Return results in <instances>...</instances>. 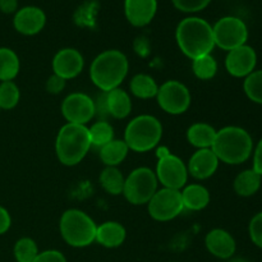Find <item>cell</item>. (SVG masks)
Returning <instances> with one entry per match:
<instances>
[{"label": "cell", "mask_w": 262, "mask_h": 262, "mask_svg": "<svg viewBox=\"0 0 262 262\" xmlns=\"http://www.w3.org/2000/svg\"><path fill=\"white\" fill-rule=\"evenodd\" d=\"M211 148L219 161L229 165H238L250 159L253 150V141L246 129L229 125L217 130Z\"/></svg>", "instance_id": "3957f363"}, {"label": "cell", "mask_w": 262, "mask_h": 262, "mask_svg": "<svg viewBox=\"0 0 262 262\" xmlns=\"http://www.w3.org/2000/svg\"><path fill=\"white\" fill-rule=\"evenodd\" d=\"M148 214L156 222H169L182 214L184 210L181 191L161 188L156 191L147 204Z\"/></svg>", "instance_id": "9c48e42d"}, {"label": "cell", "mask_w": 262, "mask_h": 262, "mask_svg": "<svg viewBox=\"0 0 262 262\" xmlns=\"http://www.w3.org/2000/svg\"><path fill=\"white\" fill-rule=\"evenodd\" d=\"M95 110L96 114L124 119L132 112V100L127 91L118 87L112 91L102 92L97 102H95Z\"/></svg>", "instance_id": "4fadbf2b"}, {"label": "cell", "mask_w": 262, "mask_h": 262, "mask_svg": "<svg viewBox=\"0 0 262 262\" xmlns=\"http://www.w3.org/2000/svg\"><path fill=\"white\" fill-rule=\"evenodd\" d=\"M128 151L124 140H113L100 148V159L106 166H118L127 158Z\"/></svg>", "instance_id": "cb8c5ba5"}, {"label": "cell", "mask_w": 262, "mask_h": 262, "mask_svg": "<svg viewBox=\"0 0 262 262\" xmlns=\"http://www.w3.org/2000/svg\"><path fill=\"white\" fill-rule=\"evenodd\" d=\"M91 148L89 127L67 123L59 130L55 141V152L59 161L66 166L81 163Z\"/></svg>", "instance_id": "277c9868"}, {"label": "cell", "mask_w": 262, "mask_h": 262, "mask_svg": "<svg viewBox=\"0 0 262 262\" xmlns=\"http://www.w3.org/2000/svg\"><path fill=\"white\" fill-rule=\"evenodd\" d=\"M156 100L161 109L171 115L183 114L191 105V92L186 84L171 79L159 86Z\"/></svg>", "instance_id": "30bf717a"}, {"label": "cell", "mask_w": 262, "mask_h": 262, "mask_svg": "<svg viewBox=\"0 0 262 262\" xmlns=\"http://www.w3.org/2000/svg\"><path fill=\"white\" fill-rule=\"evenodd\" d=\"M169 154H171V151L169 150L166 146H160V147L156 150V156H158V159H161V158H165L166 155H169Z\"/></svg>", "instance_id": "60d3db41"}, {"label": "cell", "mask_w": 262, "mask_h": 262, "mask_svg": "<svg viewBox=\"0 0 262 262\" xmlns=\"http://www.w3.org/2000/svg\"><path fill=\"white\" fill-rule=\"evenodd\" d=\"M158 0H125L124 13L128 22L135 27H143L154 19Z\"/></svg>", "instance_id": "d6986e66"}, {"label": "cell", "mask_w": 262, "mask_h": 262, "mask_svg": "<svg viewBox=\"0 0 262 262\" xmlns=\"http://www.w3.org/2000/svg\"><path fill=\"white\" fill-rule=\"evenodd\" d=\"M125 178L117 166H106L100 174V184L112 196L123 193Z\"/></svg>", "instance_id": "4316f807"}, {"label": "cell", "mask_w": 262, "mask_h": 262, "mask_svg": "<svg viewBox=\"0 0 262 262\" xmlns=\"http://www.w3.org/2000/svg\"><path fill=\"white\" fill-rule=\"evenodd\" d=\"M59 229L67 245L72 247H87L96 241V223L78 209H69L63 212Z\"/></svg>", "instance_id": "8992f818"}, {"label": "cell", "mask_w": 262, "mask_h": 262, "mask_svg": "<svg viewBox=\"0 0 262 262\" xmlns=\"http://www.w3.org/2000/svg\"><path fill=\"white\" fill-rule=\"evenodd\" d=\"M252 169L262 177V138L260 140V142L257 143V146H256L255 152H253Z\"/></svg>", "instance_id": "74e56055"}, {"label": "cell", "mask_w": 262, "mask_h": 262, "mask_svg": "<svg viewBox=\"0 0 262 262\" xmlns=\"http://www.w3.org/2000/svg\"><path fill=\"white\" fill-rule=\"evenodd\" d=\"M216 132L212 125L207 123H194L187 130V140L196 148H211L214 145Z\"/></svg>", "instance_id": "7402d4cb"}, {"label": "cell", "mask_w": 262, "mask_h": 262, "mask_svg": "<svg viewBox=\"0 0 262 262\" xmlns=\"http://www.w3.org/2000/svg\"><path fill=\"white\" fill-rule=\"evenodd\" d=\"M163 137V125L155 117L138 115L128 123L124 130V142L135 152H147L159 145Z\"/></svg>", "instance_id": "5b68a950"}, {"label": "cell", "mask_w": 262, "mask_h": 262, "mask_svg": "<svg viewBox=\"0 0 262 262\" xmlns=\"http://www.w3.org/2000/svg\"><path fill=\"white\" fill-rule=\"evenodd\" d=\"M257 64V54L250 45H242L237 49L228 51L225 58V68L228 73L237 78H246L250 76Z\"/></svg>", "instance_id": "5bb4252c"}, {"label": "cell", "mask_w": 262, "mask_h": 262, "mask_svg": "<svg viewBox=\"0 0 262 262\" xmlns=\"http://www.w3.org/2000/svg\"><path fill=\"white\" fill-rule=\"evenodd\" d=\"M20 69L19 58L14 50L0 48V81H13Z\"/></svg>", "instance_id": "484cf974"}, {"label": "cell", "mask_w": 262, "mask_h": 262, "mask_svg": "<svg viewBox=\"0 0 262 262\" xmlns=\"http://www.w3.org/2000/svg\"><path fill=\"white\" fill-rule=\"evenodd\" d=\"M135 49L136 53L140 56H147V54L150 53V43H148V41L145 37H140L136 41Z\"/></svg>", "instance_id": "f35d334b"}, {"label": "cell", "mask_w": 262, "mask_h": 262, "mask_svg": "<svg viewBox=\"0 0 262 262\" xmlns=\"http://www.w3.org/2000/svg\"><path fill=\"white\" fill-rule=\"evenodd\" d=\"M83 56L77 49L73 48L61 49L53 59L54 74L61 77L66 81L76 78L83 71Z\"/></svg>", "instance_id": "9a60e30c"}, {"label": "cell", "mask_w": 262, "mask_h": 262, "mask_svg": "<svg viewBox=\"0 0 262 262\" xmlns=\"http://www.w3.org/2000/svg\"><path fill=\"white\" fill-rule=\"evenodd\" d=\"M33 262H67V258L61 252L56 250H48L38 252Z\"/></svg>", "instance_id": "d590c367"}, {"label": "cell", "mask_w": 262, "mask_h": 262, "mask_svg": "<svg viewBox=\"0 0 262 262\" xmlns=\"http://www.w3.org/2000/svg\"><path fill=\"white\" fill-rule=\"evenodd\" d=\"M18 8V0H0V10L5 14L14 13Z\"/></svg>", "instance_id": "ab89813d"}, {"label": "cell", "mask_w": 262, "mask_h": 262, "mask_svg": "<svg viewBox=\"0 0 262 262\" xmlns=\"http://www.w3.org/2000/svg\"><path fill=\"white\" fill-rule=\"evenodd\" d=\"M0 110H2V109H0Z\"/></svg>", "instance_id": "7bdbcfd3"}, {"label": "cell", "mask_w": 262, "mask_h": 262, "mask_svg": "<svg viewBox=\"0 0 262 262\" xmlns=\"http://www.w3.org/2000/svg\"><path fill=\"white\" fill-rule=\"evenodd\" d=\"M129 89L132 95H135L138 99H152L156 97L159 91V86L156 83L155 79L148 74H136L132 79H130Z\"/></svg>", "instance_id": "d4e9b609"}, {"label": "cell", "mask_w": 262, "mask_h": 262, "mask_svg": "<svg viewBox=\"0 0 262 262\" xmlns=\"http://www.w3.org/2000/svg\"><path fill=\"white\" fill-rule=\"evenodd\" d=\"M248 232H250L251 241L258 248H262V212H258L251 219Z\"/></svg>", "instance_id": "836d02e7"}, {"label": "cell", "mask_w": 262, "mask_h": 262, "mask_svg": "<svg viewBox=\"0 0 262 262\" xmlns=\"http://www.w3.org/2000/svg\"><path fill=\"white\" fill-rule=\"evenodd\" d=\"M261 182L262 177L260 174L256 173L253 169H247L235 177L233 187L238 196L251 197L257 193L261 187Z\"/></svg>", "instance_id": "603a6c76"}, {"label": "cell", "mask_w": 262, "mask_h": 262, "mask_svg": "<svg viewBox=\"0 0 262 262\" xmlns=\"http://www.w3.org/2000/svg\"><path fill=\"white\" fill-rule=\"evenodd\" d=\"M46 23V15L38 7H25L15 12L13 25L17 32L32 36L40 32Z\"/></svg>", "instance_id": "e0dca14e"}, {"label": "cell", "mask_w": 262, "mask_h": 262, "mask_svg": "<svg viewBox=\"0 0 262 262\" xmlns=\"http://www.w3.org/2000/svg\"><path fill=\"white\" fill-rule=\"evenodd\" d=\"M174 7L184 13H196L205 9L211 0H171Z\"/></svg>", "instance_id": "d6a6232c"}, {"label": "cell", "mask_w": 262, "mask_h": 262, "mask_svg": "<svg viewBox=\"0 0 262 262\" xmlns=\"http://www.w3.org/2000/svg\"><path fill=\"white\" fill-rule=\"evenodd\" d=\"M219 166V159L215 155L212 148H200L188 161V174L197 181H204L215 174Z\"/></svg>", "instance_id": "2e32d148"}, {"label": "cell", "mask_w": 262, "mask_h": 262, "mask_svg": "<svg viewBox=\"0 0 262 262\" xmlns=\"http://www.w3.org/2000/svg\"><path fill=\"white\" fill-rule=\"evenodd\" d=\"M20 99L19 87L13 81H5L0 83V109H14Z\"/></svg>", "instance_id": "f546056e"}, {"label": "cell", "mask_w": 262, "mask_h": 262, "mask_svg": "<svg viewBox=\"0 0 262 262\" xmlns=\"http://www.w3.org/2000/svg\"><path fill=\"white\" fill-rule=\"evenodd\" d=\"M177 43L189 59L211 54L215 48L212 26L200 17H187L179 22L176 31Z\"/></svg>", "instance_id": "6da1fadb"}, {"label": "cell", "mask_w": 262, "mask_h": 262, "mask_svg": "<svg viewBox=\"0 0 262 262\" xmlns=\"http://www.w3.org/2000/svg\"><path fill=\"white\" fill-rule=\"evenodd\" d=\"M66 84H67L66 79L56 76V74H53V76H50L48 78L45 87H46V91H48L49 94L59 95L64 89H66Z\"/></svg>", "instance_id": "e575fe53"}, {"label": "cell", "mask_w": 262, "mask_h": 262, "mask_svg": "<svg viewBox=\"0 0 262 262\" xmlns=\"http://www.w3.org/2000/svg\"><path fill=\"white\" fill-rule=\"evenodd\" d=\"M229 262H248V261H246L245 258H233V260H230Z\"/></svg>", "instance_id": "b9f144b4"}, {"label": "cell", "mask_w": 262, "mask_h": 262, "mask_svg": "<svg viewBox=\"0 0 262 262\" xmlns=\"http://www.w3.org/2000/svg\"><path fill=\"white\" fill-rule=\"evenodd\" d=\"M61 114L72 124L86 125L96 115L95 101L86 94H69L61 104Z\"/></svg>", "instance_id": "7c38bea8"}, {"label": "cell", "mask_w": 262, "mask_h": 262, "mask_svg": "<svg viewBox=\"0 0 262 262\" xmlns=\"http://www.w3.org/2000/svg\"><path fill=\"white\" fill-rule=\"evenodd\" d=\"M91 146L101 148L110 141L114 140V128L106 120H99L89 128Z\"/></svg>", "instance_id": "83f0119b"}, {"label": "cell", "mask_w": 262, "mask_h": 262, "mask_svg": "<svg viewBox=\"0 0 262 262\" xmlns=\"http://www.w3.org/2000/svg\"><path fill=\"white\" fill-rule=\"evenodd\" d=\"M207 251L222 260H229L237 250V243L233 235L224 229H212L205 238Z\"/></svg>", "instance_id": "ac0fdd59"}, {"label": "cell", "mask_w": 262, "mask_h": 262, "mask_svg": "<svg viewBox=\"0 0 262 262\" xmlns=\"http://www.w3.org/2000/svg\"><path fill=\"white\" fill-rule=\"evenodd\" d=\"M192 71L194 76L202 81H207L216 76L217 73V61L215 60L211 54L199 56L192 60Z\"/></svg>", "instance_id": "f1b7e54d"}, {"label": "cell", "mask_w": 262, "mask_h": 262, "mask_svg": "<svg viewBox=\"0 0 262 262\" xmlns=\"http://www.w3.org/2000/svg\"><path fill=\"white\" fill-rule=\"evenodd\" d=\"M158 184L155 171L142 166L130 171L125 178L123 194L129 204L146 205L158 191Z\"/></svg>", "instance_id": "52a82bcc"}, {"label": "cell", "mask_w": 262, "mask_h": 262, "mask_svg": "<svg viewBox=\"0 0 262 262\" xmlns=\"http://www.w3.org/2000/svg\"><path fill=\"white\" fill-rule=\"evenodd\" d=\"M129 63L124 53L119 50H105L94 59L90 77L95 86L102 92L118 89L124 81Z\"/></svg>", "instance_id": "7a4b0ae2"}, {"label": "cell", "mask_w": 262, "mask_h": 262, "mask_svg": "<svg viewBox=\"0 0 262 262\" xmlns=\"http://www.w3.org/2000/svg\"><path fill=\"white\" fill-rule=\"evenodd\" d=\"M38 255V247L32 238L23 237L14 245V257L17 262H33Z\"/></svg>", "instance_id": "4dcf8cb0"}, {"label": "cell", "mask_w": 262, "mask_h": 262, "mask_svg": "<svg viewBox=\"0 0 262 262\" xmlns=\"http://www.w3.org/2000/svg\"><path fill=\"white\" fill-rule=\"evenodd\" d=\"M215 46L230 51L246 45L248 40V28L241 18L228 15L217 20L212 27Z\"/></svg>", "instance_id": "ba28073f"}, {"label": "cell", "mask_w": 262, "mask_h": 262, "mask_svg": "<svg viewBox=\"0 0 262 262\" xmlns=\"http://www.w3.org/2000/svg\"><path fill=\"white\" fill-rule=\"evenodd\" d=\"M12 225V217L5 207L0 206V235L7 233Z\"/></svg>", "instance_id": "8d00e7d4"}, {"label": "cell", "mask_w": 262, "mask_h": 262, "mask_svg": "<svg viewBox=\"0 0 262 262\" xmlns=\"http://www.w3.org/2000/svg\"><path fill=\"white\" fill-rule=\"evenodd\" d=\"M184 209L191 211L204 210L210 202V192L202 184H188L181 189Z\"/></svg>", "instance_id": "44dd1931"}, {"label": "cell", "mask_w": 262, "mask_h": 262, "mask_svg": "<svg viewBox=\"0 0 262 262\" xmlns=\"http://www.w3.org/2000/svg\"><path fill=\"white\" fill-rule=\"evenodd\" d=\"M243 90L251 101L262 105V69L253 71L243 82Z\"/></svg>", "instance_id": "1f68e13d"}, {"label": "cell", "mask_w": 262, "mask_h": 262, "mask_svg": "<svg viewBox=\"0 0 262 262\" xmlns=\"http://www.w3.org/2000/svg\"><path fill=\"white\" fill-rule=\"evenodd\" d=\"M155 174L164 188L181 191L184 186H187V181H188L187 165L181 158L174 154H169L165 158L159 159Z\"/></svg>", "instance_id": "8fae6325"}, {"label": "cell", "mask_w": 262, "mask_h": 262, "mask_svg": "<svg viewBox=\"0 0 262 262\" xmlns=\"http://www.w3.org/2000/svg\"><path fill=\"white\" fill-rule=\"evenodd\" d=\"M127 237L125 228L118 222H105L96 229V242L102 247L117 248L123 245Z\"/></svg>", "instance_id": "ffe728a7"}]
</instances>
